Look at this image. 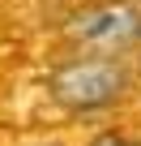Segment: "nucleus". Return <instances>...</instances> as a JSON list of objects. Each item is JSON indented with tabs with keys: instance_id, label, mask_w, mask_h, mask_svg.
Masks as SVG:
<instances>
[{
	"instance_id": "7ed1b4c3",
	"label": "nucleus",
	"mask_w": 141,
	"mask_h": 146,
	"mask_svg": "<svg viewBox=\"0 0 141 146\" xmlns=\"http://www.w3.org/2000/svg\"><path fill=\"white\" fill-rule=\"evenodd\" d=\"M94 146H128L120 133H103V137H94Z\"/></svg>"
},
{
	"instance_id": "f03ea898",
	"label": "nucleus",
	"mask_w": 141,
	"mask_h": 146,
	"mask_svg": "<svg viewBox=\"0 0 141 146\" xmlns=\"http://www.w3.org/2000/svg\"><path fill=\"white\" fill-rule=\"evenodd\" d=\"M68 39L90 47L94 56L124 52L141 39V13L128 0H98V5H86L77 17H68Z\"/></svg>"
},
{
	"instance_id": "f257e3e1",
	"label": "nucleus",
	"mask_w": 141,
	"mask_h": 146,
	"mask_svg": "<svg viewBox=\"0 0 141 146\" xmlns=\"http://www.w3.org/2000/svg\"><path fill=\"white\" fill-rule=\"evenodd\" d=\"M124 86H128V73L111 56H81V60H68L51 73V99L73 112L111 108V103H120Z\"/></svg>"
}]
</instances>
